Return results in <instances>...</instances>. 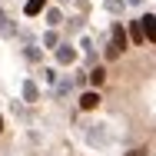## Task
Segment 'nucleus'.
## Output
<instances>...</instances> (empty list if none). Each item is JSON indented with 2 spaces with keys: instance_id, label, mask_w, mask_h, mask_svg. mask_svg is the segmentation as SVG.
Returning a JSON list of instances; mask_svg holds the SVG:
<instances>
[{
  "instance_id": "f257e3e1",
  "label": "nucleus",
  "mask_w": 156,
  "mask_h": 156,
  "mask_svg": "<svg viewBox=\"0 0 156 156\" xmlns=\"http://www.w3.org/2000/svg\"><path fill=\"white\" fill-rule=\"evenodd\" d=\"M126 30H123V23H113V30H110V47H106V60H116L120 53L126 50Z\"/></svg>"
},
{
  "instance_id": "4468645a",
  "label": "nucleus",
  "mask_w": 156,
  "mask_h": 156,
  "mask_svg": "<svg viewBox=\"0 0 156 156\" xmlns=\"http://www.w3.org/2000/svg\"><path fill=\"white\" fill-rule=\"evenodd\" d=\"M126 3H143V0H126Z\"/></svg>"
},
{
  "instance_id": "0eeeda50",
  "label": "nucleus",
  "mask_w": 156,
  "mask_h": 156,
  "mask_svg": "<svg viewBox=\"0 0 156 156\" xmlns=\"http://www.w3.org/2000/svg\"><path fill=\"white\" fill-rule=\"evenodd\" d=\"M126 37H129L133 43H146V40H143V30H140V20H133V23H129V33H126Z\"/></svg>"
},
{
  "instance_id": "9b49d317",
  "label": "nucleus",
  "mask_w": 156,
  "mask_h": 156,
  "mask_svg": "<svg viewBox=\"0 0 156 156\" xmlns=\"http://www.w3.org/2000/svg\"><path fill=\"white\" fill-rule=\"evenodd\" d=\"M106 7H110L113 13H116V10H123V0H106Z\"/></svg>"
},
{
  "instance_id": "f8f14e48",
  "label": "nucleus",
  "mask_w": 156,
  "mask_h": 156,
  "mask_svg": "<svg viewBox=\"0 0 156 156\" xmlns=\"http://www.w3.org/2000/svg\"><path fill=\"white\" fill-rule=\"evenodd\" d=\"M43 43H47V47H57V33L50 30V33H47V37H43Z\"/></svg>"
},
{
  "instance_id": "6e6552de",
  "label": "nucleus",
  "mask_w": 156,
  "mask_h": 156,
  "mask_svg": "<svg viewBox=\"0 0 156 156\" xmlns=\"http://www.w3.org/2000/svg\"><path fill=\"white\" fill-rule=\"evenodd\" d=\"M103 80H106V70H103V66H93V70H90V83H93V87H103Z\"/></svg>"
},
{
  "instance_id": "1a4fd4ad",
  "label": "nucleus",
  "mask_w": 156,
  "mask_h": 156,
  "mask_svg": "<svg viewBox=\"0 0 156 156\" xmlns=\"http://www.w3.org/2000/svg\"><path fill=\"white\" fill-rule=\"evenodd\" d=\"M43 3H47V0H27V7H23V10H27V17L40 13V10H43Z\"/></svg>"
},
{
  "instance_id": "7ed1b4c3",
  "label": "nucleus",
  "mask_w": 156,
  "mask_h": 156,
  "mask_svg": "<svg viewBox=\"0 0 156 156\" xmlns=\"http://www.w3.org/2000/svg\"><path fill=\"white\" fill-rule=\"evenodd\" d=\"M93 106H100V93H96V90H90V93L80 96V110H93Z\"/></svg>"
},
{
  "instance_id": "39448f33",
  "label": "nucleus",
  "mask_w": 156,
  "mask_h": 156,
  "mask_svg": "<svg viewBox=\"0 0 156 156\" xmlns=\"http://www.w3.org/2000/svg\"><path fill=\"white\" fill-rule=\"evenodd\" d=\"M23 100H27V103H37V100H40V90H37V83H33V80L23 83Z\"/></svg>"
},
{
  "instance_id": "423d86ee",
  "label": "nucleus",
  "mask_w": 156,
  "mask_h": 156,
  "mask_svg": "<svg viewBox=\"0 0 156 156\" xmlns=\"http://www.w3.org/2000/svg\"><path fill=\"white\" fill-rule=\"evenodd\" d=\"M13 33H17V27H13V23H10V17L0 10V37H13Z\"/></svg>"
},
{
  "instance_id": "ddd939ff",
  "label": "nucleus",
  "mask_w": 156,
  "mask_h": 156,
  "mask_svg": "<svg viewBox=\"0 0 156 156\" xmlns=\"http://www.w3.org/2000/svg\"><path fill=\"white\" fill-rule=\"evenodd\" d=\"M143 153H146V150H133V153H126V156H143Z\"/></svg>"
},
{
  "instance_id": "f03ea898",
  "label": "nucleus",
  "mask_w": 156,
  "mask_h": 156,
  "mask_svg": "<svg viewBox=\"0 0 156 156\" xmlns=\"http://www.w3.org/2000/svg\"><path fill=\"white\" fill-rule=\"evenodd\" d=\"M140 30H143V40L156 43V13H146V17H140Z\"/></svg>"
},
{
  "instance_id": "20e7f679",
  "label": "nucleus",
  "mask_w": 156,
  "mask_h": 156,
  "mask_svg": "<svg viewBox=\"0 0 156 156\" xmlns=\"http://www.w3.org/2000/svg\"><path fill=\"white\" fill-rule=\"evenodd\" d=\"M57 60H60L63 66L73 63V60H76V50H73V47H57Z\"/></svg>"
},
{
  "instance_id": "2eb2a0df",
  "label": "nucleus",
  "mask_w": 156,
  "mask_h": 156,
  "mask_svg": "<svg viewBox=\"0 0 156 156\" xmlns=\"http://www.w3.org/2000/svg\"><path fill=\"white\" fill-rule=\"evenodd\" d=\"M0 129H3V116H0Z\"/></svg>"
},
{
  "instance_id": "9d476101",
  "label": "nucleus",
  "mask_w": 156,
  "mask_h": 156,
  "mask_svg": "<svg viewBox=\"0 0 156 156\" xmlns=\"http://www.w3.org/2000/svg\"><path fill=\"white\" fill-rule=\"evenodd\" d=\"M60 20H63V17H60V10H47V23H50V27H57Z\"/></svg>"
}]
</instances>
